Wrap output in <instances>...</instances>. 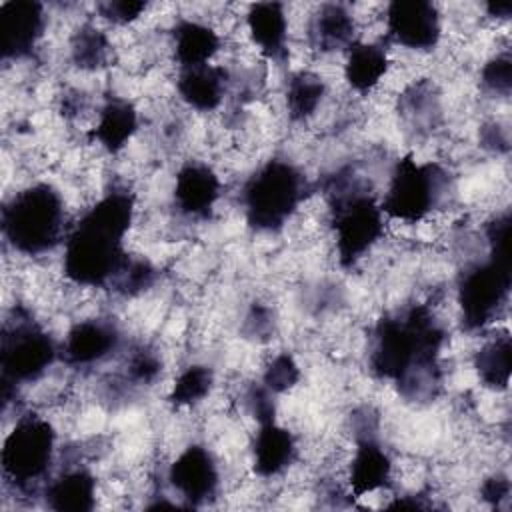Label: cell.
<instances>
[{
    "instance_id": "1",
    "label": "cell",
    "mask_w": 512,
    "mask_h": 512,
    "mask_svg": "<svg viewBox=\"0 0 512 512\" xmlns=\"http://www.w3.org/2000/svg\"><path fill=\"white\" fill-rule=\"evenodd\" d=\"M446 330L434 310L412 304L378 320L372 332L368 366L390 380L408 400L432 396L440 384V354Z\"/></svg>"
},
{
    "instance_id": "2",
    "label": "cell",
    "mask_w": 512,
    "mask_h": 512,
    "mask_svg": "<svg viewBox=\"0 0 512 512\" xmlns=\"http://www.w3.org/2000/svg\"><path fill=\"white\" fill-rule=\"evenodd\" d=\"M136 218V198L128 188L104 192L70 226L62 250L64 278L78 288L110 286L128 258L126 236Z\"/></svg>"
},
{
    "instance_id": "3",
    "label": "cell",
    "mask_w": 512,
    "mask_h": 512,
    "mask_svg": "<svg viewBox=\"0 0 512 512\" xmlns=\"http://www.w3.org/2000/svg\"><path fill=\"white\" fill-rule=\"evenodd\" d=\"M484 234L488 256L468 266L456 288L462 326L468 332H482L494 324L510 296V214H496Z\"/></svg>"
},
{
    "instance_id": "4",
    "label": "cell",
    "mask_w": 512,
    "mask_h": 512,
    "mask_svg": "<svg viewBox=\"0 0 512 512\" xmlns=\"http://www.w3.org/2000/svg\"><path fill=\"white\" fill-rule=\"evenodd\" d=\"M4 242L20 256L40 258L64 246L70 232L62 192L48 182L16 190L2 206Z\"/></svg>"
},
{
    "instance_id": "5",
    "label": "cell",
    "mask_w": 512,
    "mask_h": 512,
    "mask_svg": "<svg viewBox=\"0 0 512 512\" xmlns=\"http://www.w3.org/2000/svg\"><path fill=\"white\" fill-rule=\"evenodd\" d=\"M334 248L340 266H356L382 238L386 216L378 198L354 174H338L330 184Z\"/></svg>"
},
{
    "instance_id": "6",
    "label": "cell",
    "mask_w": 512,
    "mask_h": 512,
    "mask_svg": "<svg viewBox=\"0 0 512 512\" xmlns=\"http://www.w3.org/2000/svg\"><path fill=\"white\" fill-rule=\"evenodd\" d=\"M306 178L286 158H270L244 182L240 204L246 224L260 234H276L294 218L306 198Z\"/></svg>"
},
{
    "instance_id": "7",
    "label": "cell",
    "mask_w": 512,
    "mask_h": 512,
    "mask_svg": "<svg viewBox=\"0 0 512 512\" xmlns=\"http://www.w3.org/2000/svg\"><path fill=\"white\" fill-rule=\"evenodd\" d=\"M54 456V424L36 412H22L6 434L0 452L6 486L14 490V494H42L50 480Z\"/></svg>"
},
{
    "instance_id": "8",
    "label": "cell",
    "mask_w": 512,
    "mask_h": 512,
    "mask_svg": "<svg viewBox=\"0 0 512 512\" xmlns=\"http://www.w3.org/2000/svg\"><path fill=\"white\" fill-rule=\"evenodd\" d=\"M60 358V344L26 310L14 308V318L4 322L0 368L4 410L16 400L18 390L38 382Z\"/></svg>"
},
{
    "instance_id": "9",
    "label": "cell",
    "mask_w": 512,
    "mask_h": 512,
    "mask_svg": "<svg viewBox=\"0 0 512 512\" xmlns=\"http://www.w3.org/2000/svg\"><path fill=\"white\" fill-rule=\"evenodd\" d=\"M448 194V176L436 162H418L412 154L396 160L390 170L380 208L386 220L420 224Z\"/></svg>"
},
{
    "instance_id": "10",
    "label": "cell",
    "mask_w": 512,
    "mask_h": 512,
    "mask_svg": "<svg viewBox=\"0 0 512 512\" xmlns=\"http://www.w3.org/2000/svg\"><path fill=\"white\" fill-rule=\"evenodd\" d=\"M170 488L184 506H204L218 498L222 476L220 464L204 444H190L178 452L166 472Z\"/></svg>"
},
{
    "instance_id": "11",
    "label": "cell",
    "mask_w": 512,
    "mask_h": 512,
    "mask_svg": "<svg viewBox=\"0 0 512 512\" xmlns=\"http://www.w3.org/2000/svg\"><path fill=\"white\" fill-rule=\"evenodd\" d=\"M386 40L414 52H432L442 38V16L432 2L396 0L386 6Z\"/></svg>"
},
{
    "instance_id": "12",
    "label": "cell",
    "mask_w": 512,
    "mask_h": 512,
    "mask_svg": "<svg viewBox=\"0 0 512 512\" xmlns=\"http://www.w3.org/2000/svg\"><path fill=\"white\" fill-rule=\"evenodd\" d=\"M122 346L118 326L108 318L76 320L60 342V358L70 368H90L114 356Z\"/></svg>"
},
{
    "instance_id": "13",
    "label": "cell",
    "mask_w": 512,
    "mask_h": 512,
    "mask_svg": "<svg viewBox=\"0 0 512 512\" xmlns=\"http://www.w3.org/2000/svg\"><path fill=\"white\" fill-rule=\"evenodd\" d=\"M46 30V12L34 0H10L0 4L2 60H24L32 56Z\"/></svg>"
},
{
    "instance_id": "14",
    "label": "cell",
    "mask_w": 512,
    "mask_h": 512,
    "mask_svg": "<svg viewBox=\"0 0 512 512\" xmlns=\"http://www.w3.org/2000/svg\"><path fill=\"white\" fill-rule=\"evenodd\" d=\"M220 196L222 180L210 164L202 160H188L178 168L172 186V202L180 216L206 220L214 212Z\"/></svg>"
},
{
    "instance_id": "15",
    "label": "cell",
    "mask_w": 512,
    "mask_h": 512,
    "mask_svg": "<svg viewBox=\"0 0 512 512\" xmlns=\"http://www.w3.org/2000/svg\"><path fill=\"white\" fill-rule=\"evenodd\" d=\"M394 478V462L376 436L356 438L352 456L346 466V486L350 496L366 498L390 488Z\"/></svg>"
},
{
    "instance_id": "16",
    "label": "cell",
    "mask_w": 512,
    "mask_h": 512,
    "mask_svg": "<svg viewBox=\"0 0 512 512\" xmlns=\"http://www.w3.org/2000/svg\"><path fill=\"white\" fill-rule=\"evenodd\" d=\"M252 470L258 478L270 480L286 474L298 458V442L294 434L276 420L258 424L250 444Z\"/></svg>"
},
{
    "instance_id": "17",
    "label": "cell",
    "mask_w": 512,
    "mask_h": 512,
    "mask_svg": "<svg viewBox=\"0 0 512 512\" xmlns=\"http://www.w3.org/2000/svg\"><path fill=\"white\" fill-rule=\"evenodd\" d=\"M246 30L258 52L272 64L282 66L290 58L288 16L280 2H258L248 8Z\"/></svg>"
},
{
    "instance_id": "18",
    "label": "cell",
    "mask_w": 512,
    "mask_h": 512,
    "mask_svg": "<svg viewBox=\"0 0 512 512\" xmlns=\"http://www.w3.org/2000/svg\"><path fill=\"white\" fill-rule=\"evenodd\" d=\"M230 72L220 64L178 70L176 92L184 106L198 114L216 112L228 94Z\"/></svg>"
},
{
    "instance_id": "19",
    "label": "cell",
    "mask_w": 512,
    "mask_h": 512,
    "mask_svg": "<svg viewBox=\"0 0 512 512\" xmlns=\"http://www.w3.org/2000/svg\"><path fill=\"white\" fill-rule=\"evenodd\" d=\"M140 128V116L136 106L122 98L110 96L96 112V122L88 130L90 140L106 154H120L136 136Z\"/></svg>"
},
{
    "instance_id": "20",
    "label": "cell",
    "mask_w": 512,
    "mask_h": 512,
    "mask_svg": "<svg viewBox=\"0 0 512 512\" xmlns=\"http://www.w3.org/2000/svg\"><path fill=\"white\" fill-rule=\"evenodd\" d=\"M40 498L50 510L90 512L98 504V480L84 466L66 468L46 482Z\"/></svg>"
},
{
    "instance_id": "21",
    "label": "cell",
    "mask_w": 512,
    "mask_h": 512,
    "mask_svg": "<svg viewBox=\"0 0 512 512\" xmlns=\"http://www.w3.org/2000/svg\"><path fill=\"white\" fill-rule=\"evenodd\" d=\"M306 38L320 54L346 52L356 42V18L342 4H322L306 24Z\"/></svg>"
},
{
    "instance_id": "22",
    "label": "cell",
    "mask_w": 512,
    "mask_h": 512,
    "mask_svg": "<svg viewBox=\"0 0 512 512\" xmlns=\"http://www.w3.org/2000/svg\"><path fill=\"white\" fill-rule=\"evenodd\" d=\"M392 60L382 42L356 40L348 50L342 64V76L350 90L370 94L388 76Z\"/></svg>"
},
{
    "instance_id": "23",
    "label": "cell",
    "mask_w": 512,
    "mask_h": 512,
    "mask_svg": "<svg viewBox=\"0 0 512 512\" xmlns=\"http://www.w3.org/2000/svg\"><path fill=\"white\" fill-rule=\"evenodd\" d=\"M172 58L178 70L212 64L222 48L218 30L194 18H180L172 28Z\"/></svg>"
},
{
    "instance_id": "24",
    "label": "cell",
    "mask_w": 512,
    "mask_h": 512,
    "mask_svg": "<svg viewBox=\"0 0 512 512\" xmlns=\"http://www.w3.org/2000/svg\"><path fill=\"white\" fill-rule=\"evenodd\" d=\"M326 92V80L318 72H292L284 86V106L288 120L294 124H306L312 120L318 114Z\"/></svg>"
},
{
    "instance_id": "25",
    "label": "cell",
    "mask_w": 512,
    "mask_h": 512,
    "mask_svg": "<svg viewBox=\"0 0 512 512\" xmlns=\"http://www.w3.org/2000/svg\"><path fill=\"white\" fill-rule=\"evenodd\" d=\"M472 366L482 386L492 392L508 390L512 370V344L508 332L504 330L486 338L484 344L474 352Z\"/></svg>"
},
{
    "instance_id": "26",
    "label": "cell",
    "mask_w": 512,
    "mask_h": 512,
    "mask_svg": "<svg viewBox=\"0 0 512 512\" xmlns=\"http://www.w3.org/2000/svg\"><path fill=\"white\" fill-rule=\"evenodd\" d=\"M112 44L104 30L86 22L70 38V60L78 70L98 72L108 66Z\"/></svg>"
},
{
    "instance_id": "27",
    "label": "cell",
    "mask_w": 512,
    "mask_h": 512,
    "mask_svg": "<svg viewBox=\"0 0 512 512\" xmlns=\"http://www.w3.org/2000/svg\"><path fill=\"white\" fill-rule=\"evenodd\" d=\"M214 384H216V378L210 366L190 364L182 368L174 378L168 392V402L174 408H194L212 394Z\"/></svg>"
},
{
    "instance_id": "28",
    "label": "cell",
    "mask_w": 512,
    "mask_h": 512,
    "mask_svg": "<svg viewBox=\"0 0 512 512\" xmlns=\"http://www.w3.org/2000/svg\"><path fill=\"white\" fill-rule=\"evenodd\" d=\"M156 278V268L152 266L150 260L146 258H132L128 254L126 262L122 264L120 272L112 280L110 288L120 294V296H136L148 290L154 284Z\"/></svg>"
},
{
    "instance_id": "29",
    "label": "cell",
    "mask_w": 512,
    "mask_h": 512,
    "mask_svg": "<svg viewBox=\"0 0 512 512\" xmlns=\"http://www.w3.org/2000/svg\"><path fill=\"white\" fill-rule=\"evenodd\" d=\"M300 376H302V372H300L296 358L288 352H278L264 366L260 382L274 396H280V394H286L288 390H292L300 382Z\"/></svg>"
},
{
    "instance_id": "30",
    "label": "cell",
    "mask_w": 512,
    "mask_h": 512,
    "mask_svg": "<svg viewBox=\"0 0 512 512\" xmlns=\"http://www.w3.org/2000/svg\"><path fill=\"white\" fill-rule=\"evenodd\" d=\"M480 84L494 96H508L512 88V58L510 52H498L488 58L480 70Z\"/></svg>"
},
{
    "instance_id": "31",
    "label": "cell",
    "mask_w": 512,
    "mask_h": 512,
    "mask_svg": "<svg viewBox=\"0 0 512 512\" xmlns=\"http://www.w3.org/2000/svg\"><path fill=\"white\" fill-rule=\"evenodd\" d=\"M162 370V360L152 348H134L130 354H126V366L124 374L126 380L132 382V386H148L152 384Z\"/></svg>"
},
{
    "instance_id": "32",
    "label": "cell",
    "mask_w": 512,
    "mask_h": 512,
    "mask_svg": "<svg viewBox=\"0 0 512 512\" xmlns=\"http://www.w3.org/2000/svg\"><path fill=\"white\" fill-rule=\"evenodd\" d=\"M96 10L102 20H106L114 26H130L142 18V14L148 10V2L108 0V2H100L96 6Z\"/></svg>"
},
{
    "instance_id": "33",
    "label": "cell",
    "mask_w": 512,
    "mask_h": 512,
    "mask_svg": "<svg viewBox=\"0 0 512 512\" xmlns=\"http://www.w3.org/2000/svg\"><path fill=\"white\" fill-rule=\"evenodd\" d=\"M276 396L262 384H252L244 396V402H246V408L250 412V416L258 422V424H264V422H272L276 420Z\"/></svg>"
},
{
    "instance_id": "34",
    "label": "cell",
    "mask_w": 512,
    "mask_h": 512,
    "mask_svg": "<svg viewBox=\"0 0 512 512\" xmlns=\"http://www.w3.org/2000/svg\"><path fill=\"white\" fill-rule=\"evenodd\" d=\"M480 500H484L492 508H500L502 502L510 498V480L502 472H492L486 476L478 488Z\"/></svg>"
},
{
    "instance_id": "35",
    "label": "cell",
    "mask_w": 512,
    "mask_h": 512,
    "mask_svg": "<svg viewBox=\"0 0 512 512\" xmlns=\"http://www.w3.org/2000/svg\"><path fill=\"white\" fill-rule=\"evenodd\" d=\"M480 140L482 146L498 152V150H508V134L506 128H502L498 122H490L486 126H482L480 132Z\"/></svg>"
},
{
    "instance_id": "36",
    "label": "cell",
    "mask_w": 512,
    "mask_h": 512,
    "mask_svg": "<svg viewBox=\"0 0 512 512\" xmlns=\"http://www.w3.org/2000/svg\"><path fill=\"white\" fill-rule=\"evenodd\" d=\"M510 4H488V16L496 20H506L510 16Z\"/></svg>"
}]
</instances>
